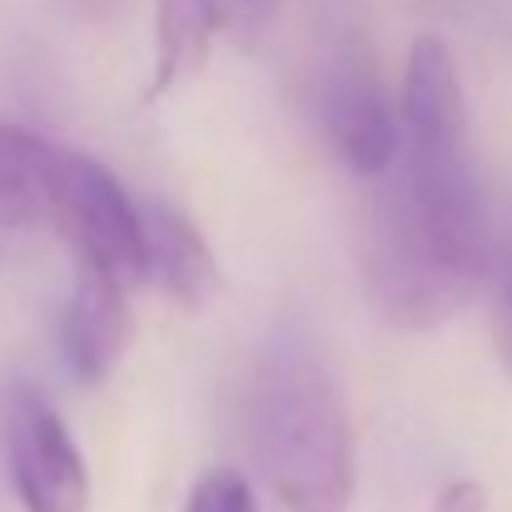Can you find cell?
Masks as SVG:
<instances>
[{
  "mask_svg": "<svg viewBox=\"0 0 512 512\" xmlns=\"http://www.w3.org/2000/svg\"><path fill=\"white\" fill-rule=\"evenodd\" d=\"M433 512H488V493H483L478 483L458 478V483H448V488L438 493Z\"/></svg>",
  "mask_w": 512,
  "mask_h": 512,
  "instance_id": "obj_13",
  "label": "cell"
},
{
  "mask_svg": "<svg viewBox=\"0 0 512 512\" xmlns=\"http://www.w3.org/2000/svg\"><path fill=\"white\" fill-rule=\"evenodd\" d=\"M219 10H224V25H234L244 35H259L274 20L279 0H219Z\"/></svg>",
  "mask_w": 512,
  "mask_h": 512,
  "instance_id": "obj_12",
  "label": "cell"
},
{
  "mask_svg": "<svg viewBox=\"0 0 512 512\" xmlns=\"http://www.w3.org/2000/svg\"><path fill=\"white\" fill-rule=\"evenodd\" d=\"M363 219V289L378 319L408 334L448 324L488 279L493 234L468 145L458 60L418 35L403 65L398 155Z\"/></svg>",
  "mask_w": 512,
  "mask_h": 512,
  "instance_id": "obj_1",
  "label": "cell"
},
{
  "mask_svg": "<svg viewBox=\"0 0 512 512\" xmlns=\"http://www.w3.org/2000/svg\"><path fill=\"white\" fill-rule=\"evenodd\" d=\"M45 219L60 224V234L75 244L85 269H100L120 279L125 289L145 279V224L140 204L125 194V184L105 165L75 150L50 155V189H45Z\"/></svg>",
  "mask_w": 512,
  "mask_h": 512,
  "instance_id": "obj_3",
  "label": "cell"
},
{
  "mask_svg": "<svg viewBox=\"0 0 512 512\" xmlns=\"http://www.w3.org/2000/svg\"><path fill=\"white\" fill-rule=\"evenodd\" d=\"M140 224H145V279H155V289L179 309L214 304L219 264L194 219L170 204H140Z\"/></svg>",
  "mask_w": 512,
  "mask_h": 512,
  "instance_id": "obj_7",
  "label": "cell"
},
{
  "mask_svg": "<svg viewBox=\"0 0 512 512\" xmlns=\"http://www.w3.org/2000/svg\"><path fill=\"white\" fill-rule=\"evenodd\" d=\"M5 463L25 512H90L85 453L35 388H15L5 403Z\"/></svg>",
  "mask_w": 512,
  "mask_h": 512,
  "instance_id": "obj_5",
  "label": "cell"
},
{
  "mask_svg": "<svg viewBox=\"0 0 512 512\" xmlns=\"http://www.w3.org/2000/svg\"><path fill=\"white\" fill-rule=\"evenodd\" d=\"M224 30L219 0H155V80L150 100L194 80Z\"/></svg>",
  "mask_w": 512,
  "mask_h": 512,
  "instance_id": "obj_8",
  "label": "cell"
},
{
  "mask_svg": "<svg viewBox=\"0 0 512 512\" xmlns=\"http://www.w3.org/2000/svg\"><path fill=\"white\" fill-rule=\"evenodd\" d=\"M50 155L40 135L0 120V229H25L45 219V189H50Z\"/></svg>",
  "mask_w": 512,
  "mask_h": 512,
  "instance_id": "obj_9",
  "label": "cell"
},
{
  "mask_svg": "<svg viewBox=\"0 0 512 512\" xmlns=\"http://www.w3.org/2000/svg\"><path fill=\"white\" fill-rule=\"evenodd\" d=\"M130 343V309H125V284L85 269L75 279V294L60 314V358L80 383H105L115 363L125 358Z\"/></svg>",
  "mask_w": 512,
  "mask_h": 512,
  "instance_id": "obj_6",
  "label": "cell"
},
{
  "mask_svg": "<svg viewBox=\"0 0 512 512\" xmlns=\"http://www.w3.org/2000/svg\"><path fill=\"white\" fill-rule=\"evenodd\" d=\"M314 115L329 140V150L363 179L393 165L398 155V110L388 100V85L378 75V60L363 40H343L319 70L314 85Z\"/></svg>",
  "mask_w": 512,
  "mask_h": 512,
  "instance_id": "obj_4",
  "label": "cell"
},
{
  "mask_svg": "<svg viewBox=\"0 0 512 512\" xmlns=\"http://www.w3.org/2000/svg\"><path fill=\"white\" fill-rule=\"evenodd\" d=\"M483 284L493 294V343H498V358L508 363L512 373V249L508 254H493Z\"/></svg>",
  "mask_w": 512,
  "mask_h": 512,
  "instance_id": "obj_11",
  "label": "cell"
},
{
  "mask_svg": "<svg viewBox=\"0 0 512 512\" xmlns=\"http://www.w3.org/2000/svg\"><path fill=\"white\" fill-rule=\"evenodd\" d=\"M249 448L289 512H343L353 503V428L339 378L299 334L274 339L254 368Z\"/></svg>",
  "mask_w": 512,
  "mask_h": 512,
  "instance_id": "obj_2",
  "label": "cell"
},
{
  "mask_svg": "<svg viewBox=\"0 0 512 512\" xmlns=\"http://www.w3.org/2000/svg\"><path fill=\"white\" fill-rule=\"evenodd\" d=\"M184 512H259V508H254V488H249L244 473L214 468V473H204V478L189 488Z\"/></svg>",
  "mask_w": 512,
  "mask_h": 512,
  "instance_id": "obj_10",
  "label": "cell"
}]
</instances>
